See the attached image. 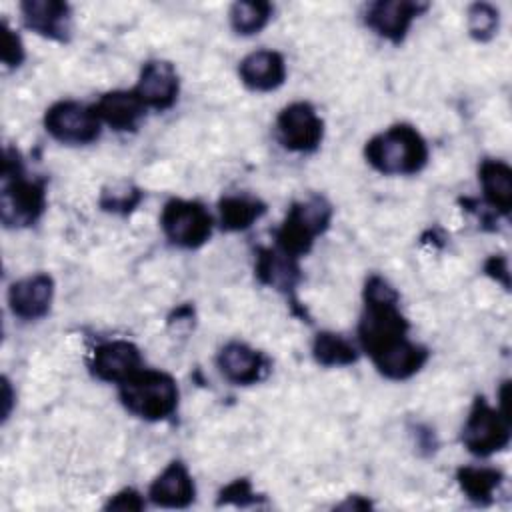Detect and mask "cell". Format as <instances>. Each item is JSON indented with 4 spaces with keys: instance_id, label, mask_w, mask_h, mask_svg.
<instances>
[{
    "instance_id": "obj_1",
    "label": "cell",
    "mask_w": 512,
    "mask_h": 512,
    "mask_svg": "<svg viewBox=\"0 0 512 512\" xmlns=\"http://www.w3.org/2000/svg\"><path fill=\"white\" fill-rule=\"evenodd\" d=\"M364 156L382 174H416L428 162V146L410 124H394L366 142Z\"/></svg>"
},
{
    "instance_id": "obj_2",
    "label": "cell",
    "mask_w": 512,
    "mask_h": 512,
    "mask_svg": "<svg viewBox=\"0 0 512 512\" xmlns=\"http://www.w3.org/2000/svg\"><path fill=\"white\" fill-rule=\"evenodd\" d=\"M2 178L4 186L0 194V212L4 226L20 228L34 224L46 208L44 182L24 178L20 156L14 150H6Z\"/></svg>"
},
{
    "instance_id": "obj_3",
    "label": "cell",
    "mask_w": 512,
    "mask_h": 512,
    "mask_svg": "<svg viewBox=\"0 0 512 512\" xmlns=\"http://www.w3.org/2000/svg\"><path fill=\"white\" fill-rule=\"evenodd\" d=\"M120 400L134 416L158 422L174 414L178 386L166 372L140 368L120 384Z\"/></svg>"
},
{
    "instance_id": "obj_4",
    "label": "cell",
    "mask_w": 512,
    "mask_h": 512,
    "mask_svg": "<svg viewBox=\"0 0 512 512\" xmlns=\"http://www.w3.org/2000/svg\"><path fill=\"white\" fill-rule=\"evenodd\" d=\"M330 218L332 206L322 196H312L306 202L292 204L276 232L278 250L292 260L304 256L310 252L314 238L326 232Z\"/></svg>"
},
{
    "instance_id": "obj_5",
    "label": "cell",
    "mask_w": 512,
    "mask_h": 512,
    "mask_svg": "<svg viewBox=\"0 0 512 512\" xmlns=\"http://www.w3.org/2000/svg\"><path fill=\"white\" fill-rule=\"evenodd\" d=\"M510 442V416L492 408L482 396L474 400L462 430V444L474 456H490Z\"/></svg>"
},
{
    "instance_id": "obj_6",
    "label": "cell",
    "mask_w": 512,
    "mask_h": 512,
    "mask_svg": "<svg viewBox=\"0 0 512 512\" xmlns=\"http://www.w3.org/2000/svg\"><path fill=\"white\" fill-rule=\"evenodd\" d=\"M166 238L180 248H200L212 234V216L196 200L172 198L160 216Z\"/></svg>"
},
{
    "instance_id": "obj_7",
    "label": "cell",
    "mask_w": 512,
    "mask_h": 512,
    "mask_svg": "<svg viewBox=\"0 0 512 512\" xmlns=\"http://www.w3.org/2000/svg\"><path fill=\"white\" fill-rule=\"evenodd\" d=\"M46 132L64 144H90L100 136V118L94 106L60 100L46 110Z\"/></svg>"
},
{
    "instance_id": "obj_8",
    "label": "cell",
    "mask_w": 512,
    "mask_h": 512,
    "mask_svg": "<svg viewBox=\"0 0 512 512\" xmlns=\"http://www.w3.org/2000/svg\"><path fill=\"white\" fill-rule=\"evenodd\" d=\"M278 138L292 152H312L324 136V122L308 102L288 104L276 120Z\"/></svg>"
},
{
    "instance_id": "obj_9",
    "label": "cell",
    "mask_w": 512,
    "mask_h": 512,
    "mask_svg": "<svg viewBox=\"0 0 512 512\" xmlns=\"http://www.w3.org/2000/svg\"><path fill=\"white\" fill-rule=\"evenodd\" d=\"M426 10V4L412 0H380L368 6L366 24L378 36L400 44L414 22V18Z\"/></svg>"
},
{
    "instance_id": "obj_10",
    "label": "cell",
    "mask_w": 512,
    "mask_h": 512,
    "mask_svg": "<svg viewBox=\"0 0 512 512\" xmlns=\"http://www.w3.org/2000/svg\"><path fill=\"white\" fill-rule=\"evenodd\" d=\"M90 368L96 378L104 382L122 384L142 368V356L132 342L110 340L94 348Z\"/></svg>"
},
{
    "instance_id": "obj_11",
    "label": "cell",
    "mask_w": 512,
    "mask_h": 512,
    "mask_svg": "<svg viewBox=\"0 0 512 512\" xmlns=\"http://www.w3.org/2000/svg\"><path fill=\"white\" fill-rule=\"evenodd\" d=\"M54 296L52 276L38 272L12 282L8 290V304L14 316L22 320H38L48 314Z\"/></svg>"
},
{
    "instance_id": "obj_12",
    "label": "cell",
    "mask_w": 512,
    "mask_h": 512,
    "mask_svg": "<svg viewBox=\"0 0 512 512\" xmlns=\"http://www.w3.org/2000/svg\"><path fill=\"white\" fill-rule=\"evenodd\" d=\"M134 92L146 108L166 110L178 98V72L166 60H150L142 66Z\"/></svg>"
},
{
    "instance_id": "obj_13",
    "label": "cell",
    "mask_w": 512,
    "mask_h": 512,
    "mask_svg": "<svg viewBox=\"0 0 512 512\" xmlns=\"http://www.w3.org/2000/svg\"><path fill=\"white\" fill-rule=\"evenodd\" d=\"M218 368L232 384L250 386L266 378L270 360L244 342H228L218 354Z\"/></svg>"
},
{
    "instance_id": "obj_14",
    "label": "cell",
    "mask_w": 512,
    "mask_h": 512,
    "mask_svg": "<svg viewBox=\"0 0 512 512\" xmlns=\"http://www.w3.org/2000/svg\"><path fill=\"white\" fill-rule=\"evenodd\" d=\"M20 12L26 28L34 30L44 38H50L56 42H68L72 12L66 2L26 0L20 4Z\"/></svg>"
},
{
    "instance_id": "obj_15",
    "label": "cell",
    "mask_w": 512,
    "mask_h": 512,
    "mask_svg": "<svg viewBox=\"0 0 512 512\" xmlns=\"http://www.w3.org/2000/svg\"><path fill=\"white\" fill-rule=\"evenodd\" d=\"M240 80L244 86L256 92H270L284 84L286 64L282 54L274 50H256L242 58L238 66Z\"/></svg>"
},
{
    "instance_id": "obj_16",
    "label": "cell",
    "mask_w": 512,
    "mask_h": 512,
    "mask_svg": "<svg viewBox=\"0 0 512 512\" xmlns=\"http://www.w3.org/2000/svg\"><path fill=\"white\" fill-rule=\"evenodd\" d=\"M196 488L188 468L174 460L150 486V500L162 508H186L194 502Z\"/></svg>"
},
{
    "instance_id": "obj_17",
    "label": "cell",
    "mask_w": 512,
    "mask_h": 512,
    "mask_svg": "<svg viewBox=\"0 0 512 512\" xmlns=\"http://www.w3.org/2000/svg\"><path fill=\"white\" fill-rule=\"evenodd\" d=\"M144 110L146 106L134 90L108 92L94 106V112L100 118V122H106L108 126L120 132L134 130L140 118L144 116Z\"/></svg>"
},
{
    "instance_id": "obj_18",
    "label": "cell",
    "mask_w": 512,
    "mask_h": 512,
    "mask_svg": "<svg viewBox=\"0 0 512 512\" xmlns=\"http://www.w3.org/2000/svg\"><path fill=\"white\" fill-rule=\"evenodd\" d=\"M478 178L486 202L508 216L512 208V170L502 160H484L478 168Z\"/></svg>"
},
{
    "instance_id": "obj_19",
    "label": "cell",
    "mask_w": 512,
    "mask_h": 512,
    "mask_svg": "<svg viewBox=\"0 0 512 512\" xmlns=\"http://www.w3.org/2000/svg\"><path fill=\"white\" fill-rule=\"evenodd\" d=\"M256 276L264 284L278 286L282 290L294 288L298 282V266L296 260L288 258L286 254H278L272 248H260L258 250V262H256Z\"/></svg>"
},
{
    "instance_id": "obj_20",
    "label": "cell",
    "mask_w": 512,
    "mask_h": 512,
    "mask_svg": "<svg viewBox=\"0 0 512 512\" xmlns=\"http://www.w3.org/2000/svg\"><path fill=\"white\" fill-rule=\"evenodd\" d=\"M218 210L222 228L228 232H240L250 228L266 212V206L250 196H224Z\"/></svg>"
},
{
    "instance_id": "obj_21",
    "label": "cell",
    "mask_w": 512,
    "mask_h": 512,
    "mask_svg": "<svg viewBox=\"0 0 512 512\" xmlns=\"http://www.w3.org/2000/svg\"><path fill=\"white\" fill-rule=\"evenodd\" d=\"M458 484L462 492L478 502V504H488L492 500L494 490L502 482V472L496 468H478V466H462L456 472Z\"/></svg>"
},
{
    "instance_id": "obj_22",
    "label": "cell",
    "mask_w": 512,
    "mask_h": 512,
    "mask_svg": "<svg viewBox=\"0 0 512 512\" xmlns=\"http://www.w3.org/2000/svg\"><path fill=\"white\" fill-rule=\"evenodd\" d=\"M312 354L322 366H348L358 360L356 348L334 332H320L314 338Z\"/></svg>"
},
{
    "instance_id": "obj_23",
    "label": "cell",
    "mask_w": 512,
    "mask_h": 512,
    "mask_svg": "<svg viewBox=\"0 0 512 512\" xmlns=\"http://www.w3.org/2000/svg\"><path fill=\"white\" fill-rule=\"evenodd\" d=\"M272 16L270 2H236L230 8V26L236 34H258Z\"/></svg>"
},
{
    "instance_id": "obj_24",
    "label": "cell",
    "mask_w": 512,
    "mask_h": 512,
    "mask_svg": "<svg viewBox=\"0 0 512 512\" xmlns=\"http://www.w3.org/2000/svg\"><path fill=\"white\" fill-rule=\"evenodd\" d=\"M498 30V10L492 4L476 2L468 8V32L478 42H488Z\"/></svg>"
},
{
    "instance_id": "obj_25",
    "label": "cell",
    "mask_w": 512,
    "mask_h": 512,
    "mask_svg": "<svg viewBox=\"0 0 512 512\" xmlns=\"http://www.w3.org/2000/svg\"><path fill=\"white\" fill-rule=\"evenodd\" d=\"M142 200V192L134 186H114L112 190H104L100 198V206L108 212H118V214H128L134 210V206Z\"/></svg>"
},
{
    "instance_id": "obj_26",
    "label": "cell",
    "mask_w": 512,
    "mask_h": 512,
    "mask_svg": "<svg viewBox=\"0 0 512 512\" xmlns=\"http://www.w3.org/2000/svg\"><path fill=\"white\" fill-rule=\"evenodd\" d=\"M24 60V46L20 36L8 26V22H2V62L8 68L20 66Z\"/></svg>"
},
{
    "instance_id": "obj_27",
    "label": "cell",
    "mask_w": 512,
    "mask_h": 512,
    "mask_svg": "<svg viewBox=\"0 0 512 512\" xmlns=\"http://www.w3.org/2000/svg\"><path fill=\"white\" fill-rule=\"evenodd\" d=\"M256 494L250 488V482L246 478H238L232 484H228L220 496H218V504H236V506H248V504H256Z\"/></svg>"
},
{
    "instance_id": "obj_28",
    "label": "cell",
    "mask_w": 512,
    "mask_h": 512,
    "mask_svg": "<svg viewBox=\"0 0 512 512\" xmlns=\"http://www.w3.org/2000/svg\"><path fill=\"white\" fill-rule=\"evenodd\" d=\"M142 508H144V500L132 488H126L114 494L106 504V510H142Z\"/></svg>"
},
{
    "instance_id": "obj_29",
    "label": "cell",
    "mask_w": 512,
    "mask_h": 512,
    "mask_svg": "<svg viewBox=\"0 0 512 512\" xmlns=\"http://www.w3.org/2000/svg\"><path fill=\"white\" fill-rule=\"evenodd\" d=\"M486 274H490L492 278L500 280L504 284V288H508V262L504 256H492L486 266H484Z\"/></svg>"
},
{
    "instance_id": "obj_30",
    "label": "cell",
    "mask_w": 512,
    "mask_h": 512,
    "mask_svg": "<svg viewBox=\"0 0 512 512\" xmlns=\"http://www.w3.org/2000/svg\"><path fill=\"white\" fill-rule=\"evenodd\" d=\"M8 392H10V382L4 380V418H8V412H10V396H8Z\"/></svg>"
}]
</instances>
